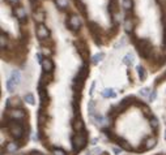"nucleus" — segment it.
Returning a JSON list of instances; mask_svg holds the SVG:
<instances>
[{
	"label": "nucleus",
	"mask_w": 166,
	"mask_h": 155,
	"mask_svg": "<svg viewBox=\"0 0 166 155\" xmlns=\"http://www.w3.org/2000/svg\"><path fill=\"white\" fill-rule=\"evenodd\" d=\"M136 47H137V51L140 54V56H143L144 59L149 57L150 52H152V44L149 43V41H147V39L136 41Z\"/></svg>",
	"instance_id": "obj_1"
},
{
	"label": "nucleus",
	"mask_w": 166,
	"mask_h": 155,
	"mask_svg": "<svg viewBox=\"0 0 166 155\" xmlns=\"http://www.w3.org/2000/svg\"><path fill=\"white\" fill-rule=\"evenodd\" d=\"M72 145H73V149L76 151L81 150V149L86 145V134L84 132L76 133V134L72 137Z\"/></svg>",
	"instance_id": "obj_2"
},
{
	"label": "nucleus",
	"mask_w": 166,
	"mask_h": 155,
	"mask_svg": "<svg viewBox=\"0 0 166 155\" xmlns=\"http://www.w3.org/2000/svg\"><path fill=\"white\" fill-rule=\"evenodd\" d=\"M9 126V130H11V134L16 139H20L24 137V126L21 125L20 121H12V123L8 124Z\"/></svg>",
	"instance_id": "obj_3"
},
{
	"label": "nucleus",
	"mask_w": 166,
	"mask_h": 155,
	"mask_svg": "<svg viewBox=\"0 0 166 155\" xmlns=\"http://www.w3.org/2000/svg\"><path fill=\"white\" fill-rule=\"evenodd\" d=\"M13 13H14V16L17 17V20H19L20 24H25L26 21H28V16H26L25 8H22V7H16V8L13 9Z\"/></svg>",
	"instance_id": "obj_4"
},
{
	"label": "nucleus",
	"mask_w": 166,
	"mask_h": 155,
	"mask_svg": "<svg viewBox=\"0 0 166 155\" xmlns=\"http://www.w3.org/2000/svg\"><path fill=\"white\" fill-rule=\"evenodd\" d=\"M67 25L69 26V29L72 31H77L81 26V21H80V17L78 16H71L69 20L67 21Z\"/></svg>",
	"instance_id": "obj_5"
},
{
	"label": "nucleus",
	"mask_w": 166,
	"mask_h": 155,
	"mask_svg": "<svg viewBox=\"0 0 166 155\" xmlns=\"http://www.w3.org/2000/svg\"><path fill=\"white\" fill-rule=\"evenodd\" d=\"M35 34H37L38 39H41V41H43V39H47L50 36V30L47 29L46 26L43 25H39L37 27V30H35Z\"/></svg>",
	"instance_id": "obj_6"
},
{
	"label": "nucleus",
	"mask_w": 166,
	"mask_h": 155,
	"mask_svg": "<svg viewBox=\"0 0 166 155\" xmlns=\"http://www.w3.org/2000/svg\"><path fill=\"white\" fill-rule=\"evenodd\" d=\"M88 76V65L86 64H84L83 66H81V69H80V72H78V74H77V77L75 78V82H83L84 80H85V77Z\"/></svg>",
	"instance_id": "obj_7"
},
{
	"label": "nucleus",
	"mask_w": 166,
	"mask_h": 155,
	"mask_svg": "<svg viewBox=\"0 0 166 155\" xmlns=\"http://www.w3.org/2000/svg\"><path fill=\"white\" fill-rule=\"evenodd\" d=\"M41 64H42V68H43L45 73H51L54 71V63L50 59H45Z\"/></svg>",
	"instance_id": "obj_8"
},
{
	"label": "nucleus",
	"mask_w": 166,
	"mask_h": 155,
	"mask_svg": "<svg viewBox=\"0 0 166 155\" xmlns=\"http://www.w3.org/2000/svg\"><path fill=\"white\" fill-rule=\"evenodd\" d=\"M9 116L12 119H16V120H21V119L25 117V114L21 109H12V111H9Z\"/></svg>",
	"instance_id": "obj_9"
},
{
	"label": "nucleus",
	"mask_w": 166,
	"mask_h": 155,
	"mask_svg": "<svg viewBox=\"0 0 166 155\" xmlns=\"http://www.w3.org/2000/svg\"><path fill=\"white\" fill-rule=\"evenodd\" d=\"M39 98L42 100V104H46L49 102V95H47V91L43 89V86L39 85Z\"/></svg>",
	"instance_id": "obj_10"
},
{
	"label": "nucleus",
	"mask_w": 166,
	"mask_h": 155,
	"mask_svg": "<svg viewBox=\"0 0 166 155\" xmlns=\"http://www.w3.org/2000/svg\"><path fill=\"white\" fill-rule=\"evenodd\" d=\"M7 107H13L16 109V107H21V100L19 98H11L7 102Z\"/></svg>",
	"instance_id": "obj_11"
},
{
	"label": "nucleus",
	"mask_w": 166,
	"mask_h": 155,
	"mask_svg": "<svg viewBox=\"0 0 166 155\" xmlns=\"http://www.w3.org/2000/svg\"><path fill=\"white\" fill-rule=\"evenodd\" d=\"M76 46H77V50H78V52L81 54V56L83 57H88V50H86V46L84 44V43H80V42H76Z\"/></svg>",
	"instance_id": "obj_12"
},
{
	"label": "nucleus",
	"mask_w": 166,
	"mask_h": 155,
	"mask_svg": "<svg viewBox=\"0 0 166 155\" xmlns=\"http://www.w3.org/2000/svg\"><path fill=\"white\" fill-rule=\"evenodd\" d=\"M156 146V138H153V137H149V138L145 141V145H144V149L145 150H150V149H153Z\"/></svg>",
	"instance_id": "obj_13"
},
{
	"label": "nucleus",
	"mask_w": 166,
	"mask_h": 155,
	"mask_svg": "<svg viewBox=\"0 0 166 155\" xmlns=\"http://www.w3.org/2000/svg\"><path fill=\"white\" fill-rule=\"evenodd\" d=\"M11 80L14 82V84H20V81H21V73H20V71H16L14 69L13 72H12V74H11Z\"/></svg>",
	"instance_id": "obj_14"
},
{
	"label": "nucleus",
	"mask_w": 166,
	"mask_h": 155,
	"mask_svg": "<svg viewBox=\"0 0 166 155\" xmlns=\"http://www.w3.org/2000/svg\"><path fill=\"white\" fill-rule=\"evenodd\" d=\"M17 149H19V145L16 142H9V144L5 146V151L7 153H16Z\"/></svg>",
	"instance_id": "obj_15"
},
{
	"label": "nucleus",
	"mask_w": 166,
	"mask_h": 155,
	"mask_svg": "<svg viewBox=\"0 0 166 155\" xmlns=\"http://www.w3.org/2000/svg\"><path fill=\"white\" fill-rule=\"evenodd\" d=\"M109 9H110L111 14H116V12H118V1L116 0H111L110 5H109Z\"/></svg>",
	"instance_id": "obj_16"
},
{
	"label": "nucleus",
	"mask_w": 166,
	"mask_h": 155,
	"mask_svg": "<svg viewBox=\"0 0 166 155\" xmlns=\"http://www.w3.org/2000/svg\"><path fill=\"white\" fill-rule=\"evenodd\" d=\"M73 129L78 130V132H83L84 130V123L81 120H75L73 121Z\"/></svg>",
	"instance_id": "obj_17"
},
{
	"label": "nucleus",
	"mask_w": 166,
	"mask_h": 155,
	"mask_svg": "<svg viewBox=\"0 0 166 155\" xmlns=\"http://www.w3.org/2000/svg\"><path fill=\"white\" fill-rule=\"evenodd\" d=\"M34 20L42 25V22L45 21V13L43 12H35L34 13Z\"/></svg>",
	"instance_id": "obj_18"
},
{
	"label": "nucleus",
	"mask_w": 166,
	"mask_h": 155,
	"mask_svg": "<svg viewBox=\"0 0 166 155\" xmlns=\"http://www.w3.org/2000/svg\"><path fill=\"white\" fill-rule=\"evenodd\" d=\"M102 96H105V98H114L115 96V91L113 89H106L102 91Z\"/></svg>",
	"instance_id": "obj_19"
},
{
	"label": "nucleus",
	"mask_w": 166,
	"mask_h": 155,
	"mask_svg": "<svg viewBox=\"0 0 166 155\" xmlns=\"http://www.w3.org/2000/svg\"><path fill=\"white\" fill-rule=\"evenodd\" d=\"M5 87H7V90H8V91H13L14 89H16V84H14V82L9 78V80L5 82Z\"/></svg>",
	"instance_id": "obj_20"
},
{
	"label": "nucleus",
	"mask_w": 166,
	"mask_h": 155,
	"mask_svg": "<svg viewBox=\"0 0 166 155\" xmlns=\"http://www.w3.org/2000/svg\"><path fill=\"white\" fill-rule=\"evenodd\" d=\"M55 3L60 9H65L68 7V0H55Z\"/></svg>",
	"instance_id": "obj_21"
},
{
	"label": "nucleus",
	"mask_w": 166,
	"mask_h": 155,
	"mask_svg": "<svg viewBox=\"0 0 166 155\" xmlns=\"http://www.w3.org/2000/svg\"><path fill=\"white\" fill-rule=\"evenodd\" d=\"M137 73H139V77L141 78V81L145 80V77H147V72H145V69H144L143 66H137Z\"/></svg>",
	"instance_id": "obj_22"
},
{
	"label": "nucleus",
	"mask_w": 166,
	"mask_h": 155,
	"mask_svg": "<svg viewBox=\"0 0 166 155\" xmlns=\"http://www.w3.org/2000/svg\"><path fill=\"white\" fill-rule=\"evenodd\" d=\"M75 3H76L77 8L81 11V13H86V8H85V5L83 4V1H81V0H75Z\"/></svg>",
	"instance_id": "obj_23"
},
{
	"label": "nucleus",
	"mask_w": 166,
	"mask_h": 155,
	"mask_svg": "<svg viewBox=\"0 0 166 155\" xmlns=\"http://www.w3.org/2000/svg\"><path fill=\"white\" fill-rule=\"evenodd\" d=\"M124 29H126V31H128V33H131L132 31V22H131V20L129 18H127V20L124 21Z\"/></svg>",
	"instance_id": "obj_24"
},
{
	"label": "nucleus",
	"mask_w": 166,
	"mask_h": 155,
	"mask_svg": "<svg viewBox=\"0 0 166 155\" xmlns=\"http://www.w3.org/2000/svg\"><path fill=\"white\" fill-rule=\"evenodd\" d=\"M132 0H123V8L126 9V11H129V9L132 8Z\"/></svg>",
	"instance_id": "obj_25"
},
{
	"label": "nucleus",
	"mask_w": 166,
	"mask_h": 155,
	"mask_svg": "<svg viewBox=\"0 0 166 155\" xmlns=\"http://www.w3.org/2000/svg\"><path fill=\"white\" fill-rule=\"evenodd\" d=\"M0 46H1V48L7 46V36L4 35V33H1V35H0Z\"/></svg>",
	"instance_id": "obj_26"
},
{
	"label": "nucleus",
	"mask_w": 166,
	"mask_h": 155,
	"mask_svg": "<svg viewBox=\"0 0 166 155\" xmlns=\"http://www.w3.org/2000/svg\"><path fill=\"white\" fill-rule=\"evenodd\" d=\"M103 56H105L103 54H97L94 57H93V60H92V61H93V64H97L98 61H101V60L103 59Z\"/></svg>",
	"instance_id": "obj_27"
},
{
	"label": "nucleus",
	"mask_w": 166,
	"mask_h": 155,
	"mask_svg": "<svg viewBox=\"0 0 166 155\" xmlns=\"http://www.w3.org/2000/svg\"><path fill=\"white\" fill-rule=\"evenodd\" d=\"M25 100L29 103V104H34V96H33V94H26L25 95Z\"/></svg>",
	"instance_id": "obj_28"
},
{
	"label": "nucleus",
	"mask_w": 166,
	"mask_h": 155,
	"mask_svg": "<svg viewBox=\"0 0 166 155\" xmlns=\"http://www.w3.org/2000/svg\"><path fill=\"white\" fill-rule=\"evenodd\" d=\"M119 146H122V147L126 149V150H131V146H129L126 141H123V139H119Z\"/></svg>",
	"instance_id": "obj_29"
},
{
	"label": "nucleus",
	"mask_w": 166,
	"mask_h": 155,
	"mask_svg": "<svg viewBox=\"0 0 166 155\" xmlns=\"http://www.w3.org/2000/svg\"><path fill=\"white\" fill-rule=\"evenodd\" d=\"M123 61H124V64H132V63H134L132 55H127V56L124 57V60H123Z\"/></svg>",
	"instance_id": "obj_30"
},
{
	"label": "nucleus",
	"mask_w": 166,
	"mask_h": 155,
	"mask_svg": "<svg viewBox=\"0 0 166 155\" xmlns=\"http://www.w3.org/2000/svg\"><path fill=\"white\" fill-rule=\"evenodd\" d=\"M42 52H43V55H46V56H50V55L52 54V51H51L49 47H43L42 48Z\"/></svg>",
	"instance_id": "obj_31"
},
{
	"label": "nucleus",
	"mask_w": 166,
	"mask_h": 155,
	"mask_svg": "<svg viewBox=\"0 0 166 155\" xmlns=\"http://www.w3.org/2000/svg\"><path fill=\"white\" fill-rule=\"evenodd\" d=\"M54 155H67V154H65V151L62 150V149H55V150H54Z\"/></svg>",
	"instance_id": "obj_32"
},
{
	"label": "nucleus",
	"mask_w": 166,
	"mask_h": 155,
	"mask_svg": "<svg viewBox=\"0 0 166 155\" xmlns=\"http://www.w3.org/2000/svg\"><path fill=\"white\" fill-rule=\"evenodd\" d=\"M150 125H152L153 128H157L158 126V120H157L156 117H152L150 119Z\"/></svg>",
	"instance_id": "obj_33"
},
{
	"label": "nucleus",
	"mask_w": 166,
	"mask_h": 155,
	"mask_svg": "<svg viewBox=\"0 0 166 155\" xmlns=\"http://www.w3.org/2000/svg\"><path fill=\"white\" fill-rule=\"evenodd\" d=\"M140 94H141L143 96L150 95V94H149V89H148V87H144V89H141V90H140Z\"/></svg>",
	"instance_id": "obj_34"
},
{
	"label": "nucleus",
	"mask_w": 166,
	"mask_h": 155,
	"mask_svg": "<svg viewBox=\"0 0 166 155\" xmlns=\"http://www.w3.org/2000/svg\"><path fill=\"white\" fill-rule=\"evenodd\" d=\"M89 111L90 114H94V102H89Z\"/></svg>",
	"instance_id": "obj_35"
},
{
	"label": "nucleus",
	"mask_w": 166,
	"mask_h": 155,
	"mask_svg": "<svg viewBox=\"0 0 166 155\" xmlns=\"http://www.w3.org/2000/svg\"><path fill=\"white\" fill-rule=\"evenodd\" d=\"M156 95H157L156 91H153V93L149 95V99H150V100H155V99H156Z\"/></svg>",
	"instance_id": "obj_36"
},
{
	"label": "nucleus",
	"mask_w": 166,
	"mask_h": 155,
	"mask_svg": "<svg viewBox=\"0 0 166 155\" xmlns=\"http://www.w3.org/2000/svg\"><path fill=\"white\" fill-rule=\"evenodd\" d=\"M113 151H114L115 154H119V153H120V149H118V147H113Z\"/></svg>",
	"instance_id": "obj_37"
},
{
	"label": "nucleus",
	"mask_w": 166,
	"mask_h": 155,
	"mask_svg": "<svg viewBox=\"0 0 166 155\" xmlns=\"http://www.w3.org/2000/svg\"><path fill=\"white\" fill-rule=\"evenodd\" d=\"M157 1H158L160 4H162V5H166V0H157Z\"/></svg>",
	"instance_id": "obj_38"
},
{
	"label": "nucleus",
	"mask_w": 166,
	"mask_h": 155,
	"mask_svg": "<svg viewBox=\"0 0 166 155\" xmlns=\"http://www.w3.org/2000/svg\"><path fill=\"white\" fill-rule=\"evenodd\" d=\"M8 3H11V4H16L17 1H19V0H7Z\"/></svg>",
	"instance_id": "obj_39"
},
{
	"label": "nucleus",
	"mask_w": 166,
	"mask_h": 155,
	"mask_svg": "<svg viewBox=\"0 0 166 155\" xmlns=\"http://www.w3.org/2000/svg\"><path fill=\"white\" fill-rule=\"evenodd\" d=\"M101 153V149H94V154H99Z\"/></svg>",
	"instance_id": "obj_40"
},
{
	"label": "nucleus",
	"mask_w": 166,
	"mask_h": 155,
	"mask_svg": "<svg viewBox=\"0 0 166 155\" xmlns=\"http://www.w3.org/2000/svg\"><path fill=\"white\" fill-rule=\"evenodd\" d=\"M33 155H41V154H37V153H34V154H33Z\"/></svg>",
	"instance_id": "obj_41"
},
{
	"label": "nucleus",
	"mask_w": 166,
	"mask_h": 155,
	"mask_svg": "<svg viewBox=\"0 0 166 155\" xmlns=\"http://www.w3.org/2000/svg\"><path fill=\"white\" fill-rule=\"evenodd\" d=\"M165 138H166V132H165Z\"/></svg>",
	"instance_id": "obj_42"
}]
</instances>
